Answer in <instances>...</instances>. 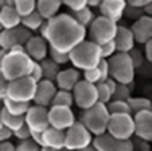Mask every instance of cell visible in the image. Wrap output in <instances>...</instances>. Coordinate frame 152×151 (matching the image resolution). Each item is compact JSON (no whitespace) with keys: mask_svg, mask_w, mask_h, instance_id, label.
Here are the masks:
<instances>
[{"mask_svg":"<svg viewBox=\"0 0 152 151\" xmlns=\"http://www.w3.org/2000/svg\"><path fill=\"white\" fill-rule=\"evenodd\" d=\"M39 31L49 47L66 54L88 36V29L81 26L70 13H58L50 20H45Z\"/></svg>","mask_w":152,"mask_h":151,"instance_id":"1","label":"cell"},{"mask_svg":"<svg viewBox=\"0 0 152 151\" xmlns=\"http://www.w3.org/2000/svg\"><path fill=\"white\" fill-rule=\"evenodd\" d=\"M34 60L29 59L24 49L21 50H7L3 60L0 62V71L8 81L16 80V78L28 77L31 73V68Z\"/></svg>","mask_w":152,"mask_h":151,"instance_id":"2","label":"cell"},{"mask_svg":"<svg viewBox=\"0 0 152 151\" xmlns=\"http://www.w3.org/2000/svg\"><path fill=\"white\" fill-rule=\"evenodd\" d=\"M68 59H70V63L76 70L84 71L88 68L96 67L102 57H100L99 44H96L91 39H84L68 52Z\"/></svg>","mask_w":152,"mask_h":151,"instance_id":"3","label":"cell"},{"mask_svg":"<svg viewBox=\"0 0 152 151\" xmlns=\"http://www.w3.org/2000/svg\"><path fill=\"white\" fill-rule=\"evenodd\" d=\"M108 63V78L115 80L120 85H131L134 81L136 70L133 67L126 52H115L107 59Z\"/></svg>","mask_w":152,"mask_h":151,"instance_id":"4","label":"cell"},{"mask_svg":"<svg viewBox=\"0 0 152 151\" xmlns=\"http://www.w3.org/2000/svg\"><path fill=\"white\" fill-rule=\"evenodd\" d=\"M108 114L107 106L102 102H96L92 107L89 109H84L79 117V122L91 132L92 136L102 135L107 132V124H108Z\"/></svg>","mask_w":152,"mask_h":151,"instance_id":"5","label":"cell"},{"mask_svg":"<svg viewBox=\"0 0 152 151\" xmlns=\"http://www.w3.org/2000/svg\"><path fill=\"white\" fill-rule=\"evenodd\" d=\"M105 133L117 140H131L134 135L133 114H110Z\"/></svg>","mask_w":152,"mask_h":151,"instance_id":"6","label":"cell"},{"mask_svg":"<svg viewBox=\"0 0 152 151\" xmlns=\"http://www.w3.org/2000/svg\"><path fill=\"white\" fill-rule=\"evenodd\" d=\"M36 85H37V81H34L29 75L23 78L12 80V81H8L5 98L12 99V101H20V102H32Z\"/></svg>","mask_w":152,"mask_h":151,"instance_id":"7","label":"cell"},{"mask_svg":"<svg viewBox=\"0 0 152 151\" xmlns=\"http://www.w3.org/2000/svg\"><path fill=\"white\" fill-rule=\"evenodd\" d=\"M91 132L84 127L79 120H76L70 128L65 130V148L70 151H79L86 146L92 145Z\"/></svg>","mask_w":152,"mask_h":151,"instance_id":"8","label":"cell"},{"mask_svg":"<svg viewBox=\"0 0 152 151\" xmlns=\"http://www.w3.org/2000/svg\"><path fill=\"white\" fill-rule=\"evenodd\" d=\"M89 36H91V41H94L96 44H104V42L113 41L115 34H117V28L118 23L108 20L105 16H97L92 20V23L89 24Z\"/></svg>","mask_w":152,"mask_h":151,"instance_id":"9","label":"cell"},{"mask_svg":"<svg viewBox=\"0 0 152 151\" xmlns=\"http://www.w3.org/2000/svg\"><path fill=\"white\" fill-rule=\"evenodd\" d=\"M71 94H73V104H76L81 110L89 109L97 102L96 85L88 83L84 80H79L75 85V88L71 89Z\"/></svg>","mask_w":152,"mask_h":151,"instance_id":"10","label":"cell"},{"mask_svg":"<svg viewBox=\"0 0 152 151\" xmlns=\"http://www.w3.org/2000/svg\"><path fill=\"white\" fill-rule=\"evenodd\" d=\"M47 117H49V127H53L57 130H63V132L76 122L73 109L63 106H50Z\"/></svg>","mask_w":152,"mask_h":151,"instance_id":"11","label":"cell"},{"mask_svg":"<svg viewBox=\"0 0 152 151\" xmlns=\"http://www.w3.org/2000/svg\"><path fill=\"white\" fill-rule=\"evenodd\" d=\"M49 107L42 106H29V109L24 114V125L31 130V133H42L49 127Z\"/></svg>","mask_w":152,"mask_h":151,"instance_id":"12","label":"cell"},{"mask_svg":"<svg viewBox=\"0 0 152 151\" xmlns=\"http://www.w3.org/2000/svg\"><path fill=\"white\" fill-rule=\"evenodd\" d=\"M31 36V31L21 24H18L16 28H12V29H2L0 31V49L10 50L15 46H24Z\"/></svg>","mask_w":152,"mask_h":151,"instance_id":"13","label":"cell"},{"mask_svg":"<svg viewBox=\"0 0 152 151\" xmlns=\"http://www.w3.org/2000/svg\"><path fill=\"white\" fill-rule=\"evenodd\" d=\"M92 146L97 151H134L131 145V140H117L108 133L94 136Z\"/></svg>","mask_w":152,"mask_h":151,"instance_id":"14","label":"cell"},{"mask_svg":"<svg viewBox=\"0 0 152 151\" xmlns=\"http://www.w3.org/2000/svg\"><path fill=\"white\" fill-rule=\"evenodd\" d=\"M134 135L141 140L152 141V110H139L133 114Z\"/></svg>","mask_w":152,"mask_h":151,"instance_id":"15","label":"cell"},{"mask_svg":"<svg viewBox=\"0 0 152 151\" xmlns=\"http://www.w3.org/2000/svg\"><path fill=\"white\" fill-rule=\"evenodd\" d=\"M24 52L29 55L31 60L34 62H41L47 59V52H49V44L41 34H32L28 42L24 44Z\"/></svg>","mask_w":152,"mask_h":151,"instance_id":"16","label":"cell"},{"mask_svg":"<svg viewBox=\"0 0 152 151\" xmlns=\"http://www.w3.org/2000/svg\"><path fill=\"white\" fill-rule=\"evenodd\" d=\"M57 93V86L53 81L49 80H41L36 85V91H34V98H32V102L36 106H42V107H50L52 104V99Z\"/></svg>","mask_w":152,"mask_h":151,"instance_id":"17","label":"cell"},{"mask_svg":"<svg viewBox=\"0 0 152 151\" xmlns=\"http://www.w3.org/2000/svg\"><path fill=\"white\" fill-rule=\"evenodd\" d=\"M131 33L134 38V42L142 46L144 42L152 39V18L147 15L139 16L137 20H134V23L131 24Z\"/></svg>","mask_w":152,"mask_h":151,"instance_id":"18","label":"cell"},{"mask_svg":"<svg viewBox=\"0 0 152 151\" xmlns=\"http://www.w3.org/2000/svg\"><path fill=\"white\" fill-rule=\"evenodd\" d=\"M79 80H81V73H79V70H76L75 67H70V68H60V71L57 73L53 83H55L57 89L71 91Z\"/></svg>","mask_w":152,"mask_h":151,"instance_id":"19","label":"cell"},{"mask_svg":"<svg viewBox=\"0 0 152 151\" xmlns=\"http://www.w3.org/2000/svg\"><path fill=\"white\" fill-rule=\"evenodd\" d=\"M41 148L60 150L65 148V132L53 127H47L41 133Z\"/></svg>","mask_w":152,"mask_h":151,"instance_id":"20","label":"cell"},{"mask_svg":"<svg viewBox=\"0 0 152 151\" xmlns=\"http://www.w3.org/2000/svg\"><path fill=\"white\" fill-rule=\"evenodd\" d=\"M125 7H126L125 0H102L99 5V10H100V15L102 16L118 23L123 18Z\"/></svg>","mask_w":152,"mask_h":151,"instance_id":"21","label":"cell"},{"mask_svg":"<svg viewBox=\"0 0 152 151\" xmlns=\"http://www.w3.org/2000/svg\"><path fill=\"white\" fill-rule=\"evenodd\" d=\"M108 78V63L107 59H100V62L97 63L96 67L88 68V70L83 71V80L88 81V83L97 85V83H102Z\"/></svg>","mask_w":152,"mask_h":151,"instance_id":"22","label":"cell"},{"mask_svg":"<svg viewBox=\"0 0 152 151\" xmlns=\"http://www.w3.org/2000/svg\"><path fill=\"white\" fill-rule=\"evenodd\" d=\"M113 42H115V47H117V52H129L136 44L131 29L128 26H121V24H118L117 28V34L113 38Z\"/></svg>","mask_w":152,"mask_h":151,"instance_id":"23","label":"cell"},{"mask_svg":"<svg viewBox=\"0 0 152 151\" xmlns=\"http://www.w3.org/2000/svg\"><path fill=\"white\" fill-rule=\"evenodd\" d=\"M0 24H2L3 29H12V28H16L18 24H21V16L18 15L15 7H0Z\"/></svg>","mask_w":152,"mask_h":151,"instance_id":"24","label":"cell"},{"mask_svg":"<svg viewBox=\"0 0 152 151\" xmlns=\"http://www.w3.org/2000/svg\"><path fill=\"white\" fill-rule=\"evenodd\" d=\"M61 8V0H36V10L44 20H50L58 15Z\"/></svg>","mask_w":152,"mask_h":151,"instance_id":"25","label":"cell"},{"mask_svg":"<svg viewBox=\"0 0 152 151\" xmlns=\"http://www.w3.org/2000/svg\"><path fill=\"white\" fill-rule=\"evenodd\" d=\"M0 119H2V125L7 127L8 130L15 132L20 127L24 125V116H13V114L7 112L5 109L0 110Z\"/></svg>","mask_w":152,"mask_h":151,"instance_id":"26","label":"cell"},{"mask_svg":"<svg viewBox=\"0 0 152 151\" xmlns=\"http://www.w3.org/2000/svg\"><path fill=\"white\" fill-rule=\"evenodd\" d=\"M44 21L45 20L39 15L37 10H34V12H31L29 15L21 18V26H24L26 29H29L31 33H37V31L41 29V26L44 24Z\"/></svg>","mask_w":152,"mask_h":151,"instance_id":"27","label":"cell"},{"mask_svg":"<svg viewBox=\"0 0 152 151\" xmlns=\"http://www.w3.org/2000/svg\"><path fill=\"white\" fill-rule=\"evenodd\" d=\"M2 104H3V109H5L7 112L13 114V116H24L26 110L29 109V106H31V102H20V101H12L8 98L3 99Z\"/></svg>","mask_w":152,"mask_h":151,"instance_id":"28","label":"cell"},{"mask_svg":"<svg viewBox=\"0 0 152 151\" xmlns=\"http://www.w3.org/2000/svg\"><path fill=\"white\" fill-rule=\"evenodd\" d=\"M39 65H41V70H42V80L55 81L57 73L60 71V67L57 65L55 62H52V60L47 57V59H44V60L39 62Z\"/></svg>","mask_w":152,"mask_h":151,"instance_id":"29","label":"cell"},{"mask_svg":"<svg viewBox=\"0 0 152 151\" xmlns=\"http://www.w3.org/2000/svg\"><path fill=\"white\" fill-rule=\"evenodd\" d=\"M70 15L73 16L75 20L78 21L79 24H81V26H84L86 29H88V26L92 23L94 18H96V16H94V13H92V10L89 8L88 5L83 7V8H79V10H75V12H73V13H70Z\"/></svg>","mask_w":152,"mask_h":151,"instance_id":"30","label":"cell"},{"mask_svg":"<svg viewBox=\"0 0 152 151\" xmlns=\"http://www.w3.org/2000/svg\"><path fill=\"white\" fill-rule=\"evenodd\" d=\"M126 102H128L129 109H131V114L139 112V110H152V102L147 98H133L131 96Z\"/></svg>","mask_w":152,"mask_h":151,"instance_id":"31","label":"cell"},{"mask_svg":"<svg viewBox=\"0 0 152 151\" xmlns=\"http://www.w3.org/2000/svg\"><path fill=\"white\" fill-rule=\"evenodd\" d=\"M50 106H63V107H71L73 106V94L71 91H63V89H57L55 96L52 99Z\"/></svg>","mask_w":152,"mask_h":151,"instance_id":"32","label":"cell"},{"mask_svg":"<svg viewBox=\"0 0 152 151\" xmlns=\"http://www.w3.org/2000/svg\"><path fill=\"white\" fill-rule=\"evenodd\" d=\"M108 114H131L128 102L126 101H120V99H110L105 104Z\"/></svg>","mask_w":152,"mask_h":151,"instance_id":"33","label":"cell"},{"mask_svg":"<svg viewBox=\"0 0 152 151\" xmlns=\"http://www.w3.org/2000/svg\"><path fill=\"white\" fill-rule=\"evenodd\" d=\"M13 7H15V10L18 12V15L23 18L36 10V0H15Z\"/></svg>","mask_w":152,"mask_h":151,"instance_id":"34","label":"cell"},{"mask_svg":"<svg viewBox=\"0 0 152 151\" xmlns=\"http://www.w3.org/2000/svg\"><path fill=\"white\" fill-rule=\"evenodd\" d=\"M131 89H133V83L131 85H117V89H115L112 99H120V101H128L131 98Z\"/></svg>","mask_w":152,"mask_h":151,"instance_id":"35","label":"cell"},{"mask_svg":"<svg viewBox=\"0 0 152 151\" xmlns=\"http://www.w3.org/2000/svg\"><path fill=\"white\" fill-rule=\"evenodd\" d=\"M47 57H49L52 62H55L58 67H61V65H65V63L70 62V59H68V54H66V52H60V50H55V49H52V47H49Z\"/></svg>","mask_w":152,"mask_h":151,"instance_id":"36","label":"cell"},{"mask_svg":"<svg viewBox=\"0 0 152 151\" xmlns=\"http://www.w3.org/2000/svg\"><path fill=\"white\" fill-rule=\"evenodd\" d=\"M128 54V57H129V60H131V63H133V67H134V70H137V68H141L144 65V54H142V50L141 49H136V47H133L129 52H126Z\"/></svg>","mask_w":152,"mask_h":151,"instance_id":"37","label":"cell"},{"mask_svg":"<svg viewBox=\"0 0 152 151\" xmlns=\"http://www.w3.org/2000/svg\"><path fill=\"white\" fill-rule=\"evenodd\" d=\"M96 91H97V102L107 104L108 101L112 99V93H110V89L107 88V85L104 83V81L96 85Z\"/></svg>","mask_w":152,"mask_h":151,"instance_id":"38","label":"cell"},{"mask_svg":"<svg viewBox=\"0 0 152 151\" xmlns=\"http://www.w3.org/2000/svg\"><path fill=\"white\" fill-rule=\"evenodd\" d=\"M15 151H42V148L29 138L20 141V145H15Z\"/></svg>","mask_w":152,"mask_h":151,"instance_id":"39","label":"cell"},{"mask_svg":"<svg viewBox=\"0 0 152 151\" xmlns=\"http://www.w3.org/2000/svg\"><path fill=\"white\" fill-rule=\"evenodd\" d=\"M99 49H100V57H102V59H108V57H112L115 52H117V47H115L113 41H108V42L100 44Z\"/></svg>","mask_w":152,"mask_h":151,"instance_id":"40","label":"cell"},{"mask_svg":"<svg viewBox=\"0 0 152 151\" xmlns=\"http://www.w3.org/2000/svg\"><path fill=\"white\" fill-rule=\"evenodd\" d=\"M131 145L134 151H151V141H146V140H141L137 136H133L131 138Z\"/></svg>","mask_w":152,"mask_h":151,"instance_id":"41","label":"cell"},{"mask_svg":"<svg viewBox=\"0 0 152 151\" xmlns=\"http://www.w3.org/2000/svg\"><path fill=\"white\" fill-rule=\"evenodd\" d=\"M142 8L139 7H131V5H126L125 7V12H123V16H128L131 20H137L139 16H142Z\"/></svg>","mask_w":152,"mask_h":151,"instance_id":"42","label":"cell"},{"mask_svg":"<svg viewBox=\"0 0 152 151\" xmlns=\"http://www.w3.org/2000/svg\"><path fill=\"white\" fill-rule=\"evenodd\" d=\"M13 136L18 138L20 141H23V140H29L31 138V130L26 127V125H23V127H20L18 130L13 132Z\"/></svg>","mask_w":152,"mask_h":151,"instance_id":"43","label":"cell"},{"mask_svg":"<svg viewBox=\"0 0 152 151\" xmlns=\"http://www.w3.org/2000/svg\"><path fill=\"white\" fill-rule=\"evenodd\" d=\"M61 5H66L71 12H75V10L86 7V0H61Z\"/></svg>","mask_w":152,"mask_h":151,"instance_id":"44","label":"cell"},{"mask_svg":"<svg viewBox=\"0 0 152 151\" xmlns=\"http://www.w3.org/2000/svg\"><path fill=\"white\" fill-rule=\"evenodd\" d=\"M29 77H31L34 81H41V80H42V70H41L39 62H34V63H32V68H31Z\"/></svg>","mask_w":152,"mask_h":151,"instance_id":"45","label":"cell"},{"mask_svg":"<svg viewBox=\"0 0 152 151\" xmlns=\"http://www.w3.org/2000/svg\"><path fill=\"white\" fill-rule=\"evenodd\" d=\"M7 88H8V80L3 77V73L0 71V102L5 99L7 96Z\"/></svg>","mask_w":152,"mask_h":151,"instance_id":"46","label":"cell"},{"mask_svg":"<svg viewBox=\"0 0 152 151\" xmlns=\"http://www.w3.org/2000/svg\"><path fill=\"white\" fill-rule=\"evenodd\" d=\"M144 59L147 60V62H152V39L151 41H147V42H144Z\"/></svg>","mask_w":152,"mask_h":151,"instance_id":"47","label":"cell"},{"mask_svg":"<svg viewBox=\"0 0 152 151\" xmlns=\"http://www.w3.org/2000/svg\"><path fill=\"white\" fill-rule=\"evenodd\" d=\"M12 136H13V132L12 130H8L7 127H0V141H8V140H12Z\"/></svg>","mask_w":152,"mask_h":151,"instance_id":"48","label":"cell"},{"mask_svg":"<svg viewBox=\"0 0 152 151\" xmlns=\"http://www.w3.org/2000/svg\"><path fill=\"white\" fill-rule=\"evenodd\" d=\"M126 5H131V7H139V8H142L144 5H147V3H152V0H125Z\"/></svg>","mask_w":152,"mask_h":151,"instance_id":"49","label":"cell"},{"mask_svg":"<svg viewBox=\"0 0 152 151\" xmlns=\"http://www.w3.org/2000/svg\"><path fill=\"white\" fill-rule=\"evenodd\" d=\"M0 151H15V145L12 141H0Z\"/></svg>","mask_w":152,"mask_h":151,"instance_id":"50","label":"cell"},{"mask_svg":"<svg viewBox=\"0 0 152 151\" xmlns=\"http://www.w3.org/2000/svg\"><path fill=\"white\" fill-rule=\"evenodd\" d=\"M104 83L107 85V88L110 89L112 96H113V93H115V89H117V85H118V83H117V81H115V80H112V78H107V80L104 81Z\"/></svg>","mask_w":152,"mask_h":151,"instance_id":"51","label":"cell"},{"mask_svg":"<svg viewBox=\"0 0 152 151\" xmlns=\"http://www.w3.org/2000/svg\"><path fill=\"white\" fill-rule=\"evenodd\" d=\"M100 2H102V0H86V5H88L89 8H92V7H99Z\"/></svg>","mask_w":152,"mask_h":151,"instance_id":"52","label":"cell"},{"mask_svg":"<svg viewBox=\"0 0 152 151\" xmlns=\"http://www.w3.org/2000/svg\"><path fill=\"white\" fill-rule=\"evenodd\" d=\"M79 151H97V150L94 148L92 145H89V146H86V148H83V150H79Z\"/></svg>","mask_w":152,"mask_h":151,"instance_id":"53","label":"cell"},{"mask_svg":"<svg viewBox=\"0 0 152 151\" xmlns=\"http://www.w3.org/2000/svg\"><path fill=\"white\" fill-rule=\"evenodd\" d=\"M42 151H70L66 148H60V150H49V148H42Z\"/></svg>","mask_w":152,"mask_h":151,"instance_id":"54","label":"cell"},{"mask_svg":"<svg viewBox=\"0 0 152 151\" xmlns=\"http://www.w3.org/2000/svg\"><path fill=\"white\" fill-rule=\"evenodd\" d=\"M2 5H5V0H0V7Z\"/></svg>","mask_w":152,"mask_h":151,"instance_id":"55","label":"cell"},{"mask_svg":"<svg viewBox=\"0 0 152 151\" xmlns=\"http://www.w3.org/2000/svg\"><path fill=\"white\" fill-rule=\"evenodd\" d=\"M2 109H3V104H2V102H0V110H2Z\"/></svg>","mask_w":152,"mask_h":151,"instance_id":"56","label":"cell"},{"mask_svg":"<svg viewBox=\"0 0 152 151\" xmlns=\"http://www.w3.org/2000/svg\"><path fill=\"white\" fill-rule=\"evenodd\" d=\"M0 127H2V119H0Z\"/></svg>","mask_w":152,"mask_h":151,"instance_id":"57","label":"cell"},{"mask_svg":"<svg viewBox=\"0 0 152 151\" xmlns=\"http://www.w3.org/2000/svg\"><path fill=\"white\" fill-rule=\"evenodd\" d=\"M2 29H3V28H2V24H0V31H2Z\"/></svg>","mask_w":152,"mask_h":151,"instance_id":"58","label":"cell"}]
</instances>
